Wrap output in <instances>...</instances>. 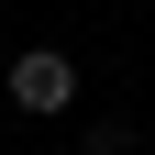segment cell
<instances>
[{
    "instance_id": "cell-1",
    "label": "cell",
    "mask_w": 155,
    "mask_h": 155,
    "mask_svg": "<svg viewBox=\"0 0 155 155\" xmlns=\"http://www.w3.org/2000/svg\"><path fill=\"white\" fill-rule=\"evenodd\" d=\"M11 100H22V111H67V100H78V67H67L55 45L11 55Z\"/></svg>"
}]
</instances>
